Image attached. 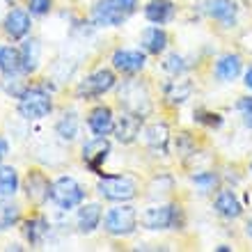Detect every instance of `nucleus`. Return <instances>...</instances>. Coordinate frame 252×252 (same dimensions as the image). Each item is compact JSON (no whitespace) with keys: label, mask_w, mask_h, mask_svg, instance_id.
I'll return each mask as SVG.
<instances>
[{"label":"nucleus","mask_w":252,"mask_h":252,"mask_svg":"<svg viewBox=\"0 0 252 252\" xmlns=\"http://www.w3.org/2000/svg\"><path fill=\"white\" fill-rule=\"evenodd\" d=\"M101 222V206L99 204H87L78 211V229L83 234H92Z\"/></svg>","instance_id":"412c9836"},{"label":"nucleus","mask_w":252,"mask_h":252,"mask_svg":"<svg viewBox=\"0 0 252 252\" xmlns=\"http://www.w3.org/2000/svg\"><path fill=\"white\" fill-rule=\"evenodd\" d=\"M48 222L46 218H30L26 222V239L30 241V246H41L44 239L48 236Z\"/></svg>","instance_id":"b1692460"},{"label":"nucleus","mask_w":252,"mask_h":252,"mask_svg":"<svg viewBox=\"0 0 252 252\" xmlns=\"http://www.w3.org/2000/svg\"><path fill=\"white\" fill-rule=\"evenodd\" d=\"M128 16L120 0H99L92 7V23L99 28H115L122 26Z\"/></svg>","instance_id":"423d86ee"},{"label":"nucleus","mask_w":252,"mask_h":252,"mask_svg":"<svg viewBox=\"0 0 252 252\" xmlns=\"http://www.w3.org/2000/svg\"><path fill=\"white\" fill-rule=\"evenodd\" d=\"M120 2L124 5V9L128 14H133V12H135V7H138V0H120Z\"/></svg>","instance_id":"72a5a7b5"},{"label":"nucleus","mask_w":252,"mask_h":252,"mask_svg":"<svg viewBox=\"0 0 252 252\" xmlns=\"http://www.w3.org/2000/svg\"><path fill=\"white\" fill-rule=\"evenodd\" d=\"M248 236H252V220L248 222Z\"/></svg>","instance_id":"4c0bfd02"},{"label":"nucleus","mask_w":252,"mask_h":252,"mask_svg":"<svg viewBox=\"0 0 252 252\" xmlns=\"http://www.w3.org/2000/svg\"><path fill=\"white\" fill-rule=\"evenodd\" d=\"M140 128H142V117L131 113V110H124L117 124H115V138L120 140L122 145H131L140 135Z\"/></svg>","instance_id":"9d476101"},{"label":"nucleus","mask_w":252,"mask_h":252,"mask_svg":"<svg viewBox=\"0 0 252 252\" xmlns=\"http://www.w3.org/2000/svg\"><path fill=\"white\" fill-rule=\"evenodd\" d=\"M87 124H90V131H92L94 135L103 138V135H108L110 131H115L113 110H110L108 106L94 108L92 113H90V117H87Z\"/></svg>","instance_id":"ddd939ff"},{"label":"nucleus","mask_w":252,"mask_h":252,"mask_svg":"<svg viewBox=\"0 0 252 252\" xmlns=\"http://www.w3.org/2000/svg\"><path fill=\"white\" fill-rule=\"evenodd\" d=\"M204 12L211 19L225 23V26H232L234 19H236V5L232 0H209L204 5Z\"/></svg>","instance_id":"dca6fc26"},{"label":"nucleus","mask_w":252,"mask_h":252,"mask_svg":"<svg viewBox=\"0 0 252 252\" xmlns=\"http://www.w3.org/2000/svg\"><path fill=\"white\" fill-rule=\"evenodd\" d=\"M19 190V174L14 167L0 165V197H12Z\"/></svg>","instance_id":"393cba45"},{"label":"nucleus","mask_w":252,"mask_h":252,"mask_svg":"<svg viewBox=\"0 0 252 252\" xmlns=\"http://www.w3.org/2000/svg\"><path fill=\"white\" fill-rule=\"evenodd\" d=\"M163 69H165L167 73H172V76H177V73H184L186 71V62H184V58L177 53L167 55L165 62H163Z\"/></svg>","instance_id":"c85d7f7f"},{"label":"nucleus","mask_w":252,"mask_h":252,"mask_svg":"<svg viewBox=\"0 0 252 252\" xmlns=\"http://www.w3.org/2000/svg\"><path fill=\"white\" fill-rule=\"evenodd\" d=\"M26 192H28V199H30V202L44 204V202L51 197V184H48V179L39 170H32V172H28Z\"/></svg>","instance_id":"9b49d317"},{"label":"nucleus","mask_w":252,"mask_h":252,"mask_svg":"<svg viewBox=\"0 0 252 252\" xmlns=\"http://www.w3.org/2000/svg\"><path fill=\"white\" fill-rule=\"evenodd\" d=\"M246 85L252 90V69H248V73H246Z\"/></svg>","instance_id":"c9c22d12"},{"label":"nucleus","mask_w":252,"mask_h":252,"mask_svg":"<svg viewBox=\"0 0 252 252\" xmlns=\"http://www.w3.org/2000/svg\"><path fill=\"white\" fill-rule=\"evenodd\" d=\"M53 7V0H28V9L32 16H46Z\"/></svg>","instance_id":"2f4dec72"},{"label":"nucleus","mask_w":252,"mask_h":252,"mask_svg":"<svg viewBox=\"0 0 252 252\" xmlns=\"http://www.w3.org/2000/svg\"><path fill=\"white\" fill-rule=\"evenodd\" d=\"M21 218V209L14 202H7V199H0V232L2 229H9L12 225H16Z\"/></svg>","instance_id":"cd10ccee"},{"label":"nucleus","mask_w":252,"mask_h":252,"mask_svg":"<svg viewBox=\"0 0 252 252\" xmlns=\"http://www.w3.org/2000/svg\"><path fill=\"white\" fill-rule=\"evenodd\" d=\"M165 46H167L165 30H160V28H147L145 32H142V48H145L147 53L158 55L165 51Z\"/></svg>","instance_id":"6ab92c4d"},{"label":"nucleus","mask_w":252,"mask_h":252,"mask_svg":"<svg viewBox=\"0 0 252 252\" xmlns=\"http://www.w3.org/2000/svg\"><path fill=\"white\" fill-rule=\"evenodd\" d=\"M241 73V58L239 55H222L216 64V78L218 80H234Z\"/></svg>","instance_id":"4be33fe9"},{"label":"nucleus","mask_w":252,"mask_h":252,"mask_svg":"<svg viewBox=\"0 0 252 252\" xmlns=\"http://www.w3.org/2000/svg\"><path fill=\"white\" fill-rule=\"evenodd\" d=\"M96 190L101 197L110 202H128L135 197V184L128 177H103Z\"/></svg>","instance_id":"0eeeda50"},{"label":"nucleus","mask_w":252,"mask_h":252,"mask_svg":"<svg viewBox=\"0 0 252 252\" xmlns=\"http://www.w3.org/2000/svg\"><path fill=\"white\" fill-rule=\"evenodd\" d=\"M0 71L16 73L21 71V53L12 46H0Z\"/></svg>","instance_id":"a878e982"},{"label":"nucleus","mask_w":252,"mask_h":252,"mask_svg":"<svg viewBox=\"0 0 252 252\" xmlns=\"http://www.w3.org/2000/svg\"><path fill=\"white\" fill-rule=\"evenodd\" d=\"M140 222L147 229H170L179 222V206H152L140 216Z\"/></svg>","instance_id":"6e6552de"},{"label":"nucleus","mask_w":252,"mask_h":252,"mask_svg":"<svg viewBox=\"0 0 252 252\" xmlns=\"http://www.w3.org/2000/svg\"><path fill=\"white\" fill-rule=\"evenodd\" d=\"M113 66L122 73H138L145 66V53H140V51H126V48L115 51Z\"/></svg>","instance_id":"f8f14e48"},{"label":"nucleus","mask_w":252,"mask_h":252,"mask_svg":"<svg viewBox=\"0 0 252 252\" xmlns=\"http://www.w3.org/2000/svg\"><path fill=\"white\" fill-rule=\"evenodd\" d=\"M192 184L202 188V192H206V190H211V188H216V184H218V177H216L213 172L195 174V177H192Z\"/></svg>","instance_id":"7c9ffc66"},{"label":"nucleus","mask_w":252,"mask_h":252,"mask_svg":"<svg viewBox=\"0 0 252 252\" xmlns=\"http://www.w3.org/2000/svg\"><path fill=\"white\" fill-rule=\"evenodd\" d=\"M216 211L220 216H225V218H239L241 211H243V206H241L239 197L234 195L232 190H222L216 197Z\"/></svg>","instance_id":"aec40b11"},{"label":"nucleus","mask_w":252,"mask_h":252,"mask_svg":"<svg viewBox=\"0 0 252 252\" xmlns=\"http://www.w3.org/2000/svg\"><path fill=\"white\" fill-rule=\"evenodd\" d=\"M165 101L170 103V106H179V103H184V101L190 96L192 92V83L190 80H170L165 85Z\"/></svg>","instance_id":"a211bd4d"},{"label":"nucleus","mask_w":252,"mask_h":252,"mask_svg":"<svg viewBox=\"0 0 252 252\" xmlns=\"http://www.w3.org/2000/svg\"><path fill=\"white\" fill-rule=\"evenodd\" d=\"M147 147L156 156H165L170 149V128L165 124H152L147 128Z\"/></svg>","instance_id":"2eb2a0df"},{"label":"nucleus","mask_w":252,"mask_h":252,"mask_svg":"<svg viewBox=\"0 0 252 252\" xmlns=\"http://www.w3.org/2000/svg\"><path fill=\"white\" fill-rule=\"evenodd\" d=\"M51 199L60 206L62 211H69V209H76L85 199V190L71 177H60V179H55L51 184Z\"/></svg>","instance_id":"f03ea898"},{"label":"nucleus","mask_w":252,"mask_h":252,"mask_svg":"<svg viewBox=\"0 0 252 252\" xmlns=\"http://www.w3.org/2000/svg\"><path fill=\"white\" fill-rule=\"evenodd\" d=\"M138 225V213L133 206H115L103 218V229L110 236H128L135 232Z\"/></svg>","instance_id":"20e7f679"},{"label":"nucleus","mask_w":252,"mask_h":252,"mask_svg":"<svg viewBox=\"0 0 252 252\" xmlns=\"http://www.w3.org/2000/svg\"><path fill=\"white\" fill-rule=\"evenodd\" d=\"M195 122H199V124H204V126H211V128L222 126V117L218 113H206V110H197L195 113Z\"/></svg>","instance_id":"c756f323"},{"label":"nucleus","mask_w":252,"mask_h":252,"mask_svg":"<svg viewBox=\"0 0 252 252\" xmlns=\"http://www.w3.org/2000/svg\"><path fill=\"white\" fill-rule=\"evenodd\" d=\"M250 170H252V165H250Z\"/></svg>","instance_id":"58836bf2"},{"label":"nucleus","mask_w":252,"mask_h":252,"mask_svg":"<svg viewBox=\"0 0 252 252\" xmlns=\"http://www.w3.org/2000/svg\"><path fill=\"white\" fill-rule=\"evenodd\" d=\"M19 99V115L23 120H41L53 110L51 94L41 87H28Z\"/></svg>","instance_id":"f257e3e1"},{"label":"nucleus","mask_w":252,"mask_h":252,"mask_svg":"<svg viewBox=\"0 0 252 252\" xmlns=\"http://www.w3.org/2000/svg\"><path fill=\"white\" fill-rule=\"evenodd\" d=\"M145 16H147V21H152L156 26H163L167 21H172L174 5L170 0H152V2L145 7Z\"/></svg>","instance_id":"f3484780"},{"label":"nucleus","mask_w":252,"mask_h":252,"mask_svg":"<svg viewBox=\"0 0 252 252\" xmlns=\"http://www.w3.org/2000/svg\"><path fill=\"white\" fill-rule=\"evenodd\" d=\"M243 122H246V126H250V128H252V115H246V120H243Z\"/></svg>","instance_id":"e433bc0d"},{"label":"nucleus","mask_w":252,"mask_h":252,"mask_svg":"<svg viewBox=\"0 0 252 252\" xmlns=\"http://www.w3.org/2000/svg\"><path fill=\"white\" fill-rule=\"evenodd\" d=\"M108 154H110V142L106 140V135H103V138L96 135L92 142H87V145L83 147V163H85L92 172L101 174V165H103V160L108 158Z\"/></svg>","instance_id":"1a4fd4ad"},{"label":"nucleus","mask_w":252,"mask_h":252,"mask_svg":"<svg viewBox=\"0 0 252 252\" xmlns=\"http://www.w3.org/2000/svg\"><path fill=\"white\" fill-rule=\"evenodd\" d=\"M7 152H9V145H7V140L5 138H0V160L7 156Z\"/></svg>","instance_id":"f704fd0d"},{"label":"nucleus","mask_w":252,"mask_h":252,"mask_svg":"<svg viewBox=\"0 0 252 252\" xmlns=\"http://www.w3.org/2000/svg\"><path fill=\"white\" fill-rule=\"evenodd\" d=\"M236 108H239L243 115H252V96H246V99H241L239 103H236Z\"/></svg>","instance_id":"473e14b6"},{"label":"nucleus","mask_w":252,"mask_h":252,"mask_svg":"<svg viewBox=\"0 0 252 252\" xmlns=\"http://www.w3.org/2000/svg\"><path fill=\"white\" fill-rule=\"evenodd\" d=\"M21 71L23 73H32L39 66V41L28 39L21 46Z\"/></svg>","instance_id":"5701e85b"},{"label":"nucleus","mask_w":252,"mask_h":252,"mask_svg":"<svg viewBox=\"0 0 252 252\" xmlns=\"http://www.w3.org/2000/svg\"><path fill=\"white\" fill-rule=\"evenodd\" d=\"M115 87V73L110 69H99V71L90 73L87 78H83L76 87L78 99H96L101 94H106L108 90Z\"/></svg>","instance_id":"39448f33"},{"label":"nucleus","mask_w":252,"mask_h":252,"mask_svg":"<svg viewBox=\"0 0 252 252\" xmlns=\"http://www.w3.org/2000/svg\"><path fill=\"white\" fill-rule=\"evenodd\" d=\"M120 103L124 110H131V113L145 117L152 110V101H149V92L147 87L140 83V80H126L120 90Z\"/></svg>","instance_id":"7ed1b4c3"},{"label":"nucleus","mask_w":252,"mask_h":252,"mask_svg":"<svg viewBox=\"0 0 252 252\" xmlns=\"http://www.w3.org/2000/svg\"><path fill=\"white\" fill-rule=\"evenodd\" d=\"M5 32L12 39H23L30 32V16L23 9H12L5 16Z\"/></svg>","instance_id":"4468645a"},{"label":"nucleus","mask_w":252,"mask_h":252,"mask_svg":"<svg viewBox=\"0 0 252 252\" xmlns=\"http://www.w3.org/2000/svg\"><path fill=\"white\" fill-rule=\"evenodd\" d=\"M55 133H58L62 140H73L78 135V117H76L73 110L64 113V117L55 124Z\"/></svg>","instance_id":"bb28decb"}]
</instances>
